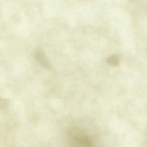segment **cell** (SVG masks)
Returning a JSON list of instances; mask_svg holds the SVG:
<instances>
[{
	"mask_svg": "<svg viewBox=\"0 0 147 147\" xmlns=\"http://www.w3.org/2000/svg\"><path fill=\"white\" fill-rule=\"evenodd\" d=\"M68 147H99L95 136L81 127H75L69 131Z\"/></svg>",
	"mask_w": 147,
	"mask_h": 147,
	"instance_id": "obj_1",
	"label": "cell"
},
{
	"mask_svg": "<svg viewBox=\"0 0 147 147\" xmlns=\"http://www.w3.org/2000/svg\"><path fill=\"white\" fill-rule=\"evenodd\" d=\"M35 58L38 61V63L42 65L44 68H49L50 65L48 61V60L46 59L44 53L40 50L37 51L35 53Z\"/></svg>",
	"mask_w": 147,
	"mask_h": 147,
	"instance_id": "obj_2",
	"label": "cell"
},
{
	"mask_svg": "<svg viewBox=\"0 0 147 147\" xmlns=\"http://www.w3.org/2000/svg\"><path fill=\"white\" fill-rule=\"evenodd\" d=\"M119 63V59L118 55H114L109 57L107 59V63L111 66H115L118 65Z\"/></svg>",
	"mask_w": 147,
	"mask_h": 147,
	"instance_id": "obj_3",
	"label": "cell"
}]
</instances>
